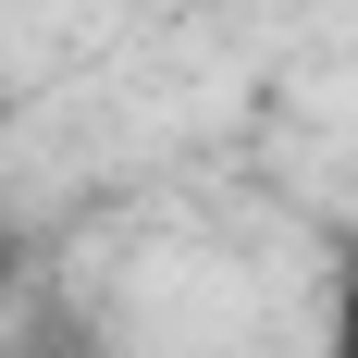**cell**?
<instances>
[{
    "mask_svg": "<svg viewBox=\"0 0 358 358\" xmlns=\"http://www.w3.org/2000/svg\"><path fill=\"white\" fill-rule=\"evenodd\" d=\"M322 358H358V259H346V285H334V334H322Z\"/></svg>",
    "mask_w": 358,
    "mask_h": 358,
    "instance_id": "1",
    "label": "cell"
},
{
    "mask_svg": "<svg viewBox=\"0 0 358 358\" xmlns=\"http://www.w3.org/2000/svg\"><path fill=\"white\" fill-rule=\"evenodd\" d=\"M25 358H99V346H74V334H50V346H25Z\"/></svg>",
    "mask_w": 358,
    "mask_h": 358,
    "instance_id": "2",
    "label": "cell"
}]
</instances>
